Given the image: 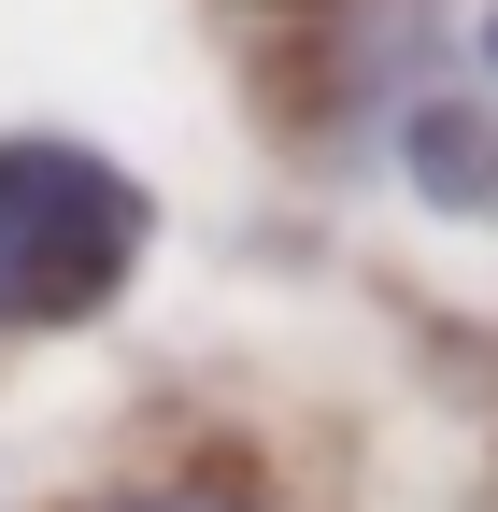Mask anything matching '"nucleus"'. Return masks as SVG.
<instances>
[{
    "label": "nucleus",
    "mask_w": 498,
    "mask_h": 512,
    "mask_svg": "<svg viewBox=\"0 0 498 512\" xmlns=\"http://www.w3.org/2000/svg\"><path fill=\"white\" fill-rule=\"evenodd\" d=\"M100 512H257L242 484H143V498H100Z\"/></svg>",
    "instance_id": "7ed1b4c3"
},
{
    "label": "nucleus",
    "mask_w": 498,
    "mask_h": 512,
    "mask_svg": "<svg viewBox=\"0 0 498 512\" xmlns=\"http://www.w3.org/2000/svg\"><path fill=\"white\" fill-rule=\"evenodd\" d=\"M157 242V200L100 143H57V128H15L0 143V342H43V328H86V313L129 299Z\"/></svg>",
    "instance_id": "f257e3e1"
},
{
    "label": "nucleus",
    "mask_w": 498,
    "mask_h": 512,
    "mask_svg": "<svg viewBox=\"0 0 498 512\" xmlns=\"http://www.w3.org/2000/svg\"><path fill=\"white\" fill-rule=\"evenodd\" d=\"M484 86H498V0H484Z\"/></svg>",
    "instance_id": "20e7f679"
},
{
    "label": "nucleus",
    "mask_w": 498,
    "mask_h": 512,
    "mask_svg": "<svg viewBox=\"0 0 498 512\" xmlns=\"http://www.w3.org/2000/svg\"><path fill=\"white\" fill-rule=\"evenodd\" d=\"M399 171H413L427 214H498V86L399 100Z\"/></svg>",
    "instance_id": "f03ea898"
}]
</instances>
